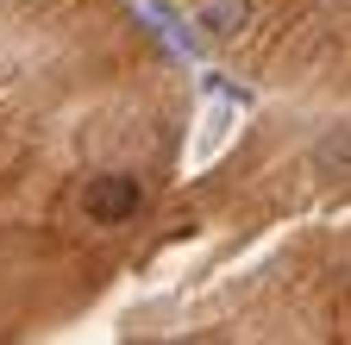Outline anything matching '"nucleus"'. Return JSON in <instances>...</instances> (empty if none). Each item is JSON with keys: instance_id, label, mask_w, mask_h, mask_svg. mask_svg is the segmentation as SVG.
Masks as SVG:
<instances>
[{"instance_id": "1", "label": "nucleus", "mask_w": 351, "mask_h": 345, "mask_svg": "<svg viewBox=\"0 0 351 345\" xmlns=\"http://www.w3.org/2000/svg\"><path fill=\"white\" fill-rule=\"evenodd\" d=\"M138 182L132 176H119V169H107V176H88L82 182V213L95 226H119V220H132V213H138Z\"/></svg>"}, {"instance_id": "2", "label": "nucleus", "mask_w": 351, "mask_h": 345, "mask_svg": "<svg viewBox=\"0 0 351 345\" xmlns=\"http://www.w3.org/2000/svg\"><path fill=\"white\" fill-rule=\"evenodd\" d=\"M195 25H201V38H239L251 25V0H201Z\"/></svg>"}, {"instance_id": "3", "label": "nucleus", "mask_w": 351, "mask_h": 345, "mask_svg": "<svg viewBox=\"0 0 351 345\" xmlns=\"http://www.w3.org/2000/svg\"><path fill=\"white\" fill-rule=\"evenodd\" d=\"M314 169L326 182H351V132H345V126H332V132L314 145Z\"/></svg>"}]
</instances>
